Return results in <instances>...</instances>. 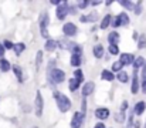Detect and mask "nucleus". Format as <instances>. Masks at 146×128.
<instances>
[{
	"label": "nucleus",
	"mask_w": 146,
	"mask_h": 128,
	"mask_svg": "<svg viewBox=\"0 0 146 128\" xmlns=\"http://www.w3.org/2000/svg\"><path fill=\"white\" fill-rule=\"evenodd\" d=\"M54 100H55L57 107H58V110H60L61 113L70 111V108H71V100H70L65 94H62V92H60V91H54Z\"/></svg>",
	"instance_id": "obj_1"
},
{
	"label": "nucleus",
	"mask_w": 146,
	"mask_h": 128,
	"mask_svg": "<svg viewBox=\"0 0 146 128\" xmlns=\"http://www.w3.org/2000/svg\"><path fill=\"white\" fill-rule=\"evenodd\" d=\"M48 77L52 83L60 84V83H62L65 80V73L62 70H60V68H51L48 73Z\"/></svg>",
	"instance_id": "obj_2"
},
{
	"label": "nucleus",
	"mask_w": 146,
	"mask_h": 128,
	"mask_svg": "<svg viewBox=\"0 0 146 128\" xmlns=\"http://www.w3.org/2000/svg\"><path fill=\"white\" fill-rule=\"evenodd\" d=\"M48 14L47 13H43L40 16V31H41V36L44 39H48Z\"/></svg>",
	"instance_id": "obj_3"
},
{
	"label": "nucleus",
	"mask_w": 146,
	"mask_h": 128,
	"mask_svg": "<svg viewBox=\"0 0 146 128\" xmlns=\"http://www.w3.org/2000/svg\"><path fill=\"white\" fill-rule=\"evenodd\" d=\"M113 20V23H112V26L113 27H119V26H128L129 24V17H128V14L126 13H119L115 19H112Z\"/></svg>",
	"instance_id": "obj_4"
},
{
	"label": "nucleus",
	"mask_w": 146,
	"mask_h": 128,
	"mask_svg": "<svg viewBox=\"0 0 146 128\" xmlns=\"http://www.w3.org/2000/svg\"><path fill=\"white\" fill-rule=\"evenodd\" d=\"M43 108H44V103H43V95L40 91H37L36 94V115L41 117L43 115Z\"/></svg>",
	"instance_id": "obj_5"
},
{
	"label": "nucleus",
	"mask_w": 146,
	"mask_h": 128,
	"mask_svg": "<svg viewBox=\"0 0 146 128\" xmlns=\"http://www.w3.org/2000/svg\"><path fill=\"white\" fill-rule=\"evenodd\" d=\"M55 13H57V17L60 20H64L67 17V14H68V4H67V1H61V4L57 7Z\"/></svg>",
	"instance_id": "obj_6"
},
{
	"label": "nucleus",
	"mask_w": 146,
	"mask_h": 128,
	"mask_svg": "<svg viewBox=\"0 0 146 128\" xmlns=\"http://www.w3.org/2000/svg\"><path fill=\"white\" fill-rule=\"evenodd\" d=\"M62 31H64L65 36L72 37V36H75V34L78 33V29H77V26H75L74 23H65V24L62 26Z\"/></svg>",
	"instance_id": "obj_7"
},
{
	"label": "nucleus",
	"mask_w": 146,
	"mask_h": 128,
	"mask_svg": "<svg viewBox=\"0 0 146 128\" xmlns=\"http://www.w3.org/2000/svg\"><path fill=\"white\" fill-rule=\"evenodd\" d=\"M84 121V113H75L71 120V128H81Z\"/></svg>",
	"instance_id": "obj_8"
},
{
	"label": "nucleus",
	"mask_w": 146,
	"mask_h": 128,
	"mask_svg": "<svg viewBox=\"0 0 146 128\" xmlns=\"http://www.w3.org/2000/svg\"><path fill=\"white\" fill-rule=\"evenodd\" d=\"M94 90H95V83H94V81H88V83H85L84 87H82V97H88V95H91V94L94 92Z\"/></svg>",
	"instance_id": "obj_9"
},
{
	"label": "nucleus",
	"mask_w": 146,
	"mask_h": 128,
	"mask_svg": "<svg viewBox=\"0 0 146 128\" xmlns=\"http://www.w3.org/2000/svg\"><path fill=\"white\" fill-rule=\"evenodd\" d=\"M119 61H121V64H122V66H129V64H133L135 57H133L132 54H129V53H122V56H121Z\"/></svg>",
	"instance_id": "obj_10"
},
{
	"label": "nucleus",
	"mask_w": 146,
	"mask_h": 128,
	"mask_svg": "<svg viewBox=\"0 0 146 128\" xmlns=\"http://www.w3.org/2000/svg\"><path fill=\"white\" fill-rule=\"evenodd\" d=\"M95 117H97L98 120H106L108 117H109V110L108 108H97L95 110Z\"/></svg>",
	"instance_id": "obj_11"
},
{
	"label": "nucleus",
	"mask_w": 146,
	"mask_h": 128,
	"mask_svg": "<svg viewBox=\"0 0 146 128\" xmlns=\"http://www.w3.org/2000/svg\"><path fill=\"white\" fill-rule=\"evenodd\" d=\"M131 91H132V94H136V92L139 91V77H138V73H136V71L133 73V78H132Z\"/></svg>",
	"instance_id": "obj_12"
},
{
	"label": "nucleus",
	"mask_w": 146,
	"mask_h": 128,
	"mask_svg": "<svg viewBox=\"0 0 146 128\" xmlns=\"http://www.w3.org/2000/svg\"><path fill=\"white\" fill-rule=\"evenodd\" d=\"M108 42L109 44H113V46H118V42H119V34L116 31H111L108 34Z\"/></svg>",
	"instance_id": "obj_13"
},
{
	"label": "nucleus",
	"mask_w": 146,
	"mask_h": 128,
	"mask_svg": "<svg viewBox=\"0 0 146 128\" xmlns=\"http://www.w3.org/2000/svg\"><path fill=\"white\" fill-rule=\"evenodd\" d=\"M10 68H11V66H10L9 60H6V58H0V70H1L3 73H7Z\"/></svg>",
	"instance_id": "obj_14"
},
{
	"label": "nucleus",
	"mask_w": 146,
	"mask_h": 128,
	"mask_svg": "<svg viewBox=\"0 0 146 128\" xmlns=\"http://www.w3.org/2000/svg\"><path fill=\"white\" fill-rule=\"evenodd\" d=\"M146 110V104L143 101H139L136 105H135V114H138V115H141V114H143Z\"/></svg>",
	"instance_id": "obj_15"
},
{
	"label": "nucleus",
	"mask_w": 146,
	"mask_h": 128,
	"mask_svg": "<svg viewBox=\"0 0 146 128\" xmlns=\"http://www.w3.org/2000/svg\"><path fill=\"white\" fill-rule=\"evenodd\" d=\"M111 21H112V16H111V14H106V16L102 19V21H101V29H102V30L108 29V26L111 24Z\"/></svg>",
	"instance_id": "obj_16"
},
{
	"label": "nucleus",
	"mask_w": 146,
	"mask_h": 128,
	"mask_svg": "<svg viewBox=\"0 0 146 128\" xmlns=\"http://www.w3.org/2000/svg\"><path fill=\"white\" fill-rule=\"evenodd\" d=\"M44 47H46V50H47V51H54V50L58 47V42H55V40H50L48 39Z\"/></svg>",
	"instance_id": "obj_17"
},
{
	"label": "nucleus",
	"mask_w": 146,
	"mask_h": 128,
	"mask_svg": "<svg viewBox=\"0 0 146 128\" xmlns=\"http://www.w3.org/2000/svg\"><path fill=\"white\" fill-rule=\"evenodd\" d=\"M143 66H145V58H142V57L135 58V61H133V68H135V71H138V70L142 68Z\"/></svg>",
	"instance_id": "obj_18"
},
{
	"label": "nucleus",
	"mask_w": 146,
	"mask_h": 128,
	"mask_svg": "<svg viewBox=\"0 0 146 128\" xmlns=\"http://www.w3.org/2000/svg\"><path fill=\"white\" fill-rule=\"evenodd\" d=\"M13 50H14V53H16L17 56H20V54L26 50V46H24L23 43H16V44L13 46Z\"/></svg>",
	"instance_id": "obj_19"
},
{
	"label": "nucleus",
	"mask_w": 146,
	"mask_h": 128,
	"mask_svg": "<svg viewBox=\"0 0 146 128\" xmlns=\"http://www.w3.org/2000/svg\"><path fill=\"white\" fill-rule=\"evenodd\" d=\"M71 66H72V67H80V66H81V56L72 54V56H71Z\"/></svg>",
	"instance_id": "obj_20"
},
{
	"label": "nucleus",
	"mask_w": 146,
	"mask_h": 128,
	"mask_svg": "<svg viewBox=\"0 0 146 128\" xmlns=\"http://www.w3.org/2000/svg\"><path fill=\"white\" fill-rule=\"evenodd\" d=\"M101 76H102V78H104L105 81H112V80L115 78V77H113V73L109 71V70H104Z\"/></svg>",
	"instance_id": "obj_21"
},
{
	"label": "nucleus",
	"mask_w": 146,
	"mask_h": 128,
	"mask_svg": "<svg viewBox=\"0 0 146 128\" xmlns=\"http://www.w3.org/2000/svg\"><path fill=\"white\" fill-rule=\"evenodd\" d=\"M94 56H95L97 58H101V57L104 56V47H102L101 44H97V46L94 47Z\"/></svg>",
	"instance_id": "obj_22"
},
{
	"label": "nucleus",
	"mask_w": 146,
	"mask_h": 128,
	"mask_svg": "<svg viewBox=\"0 0 146 128\" xmlns=\"http://www.w3.org/2000/svg\"><path fill=\"white\" fill-rule=\"evenodd\" d=\"M11 68H13V71H14V74H16V77H17V80H19V81H23V71H21V68H20L19 66H13Z\"/></svg>",
	"instance_id": "obj_23"
},
{
	"label": "nucleus",
	"mask_w": 146,
	"mask_h": 128,
	"mask_svg": "<svg viewBox=\"0 0 146 128\" xmlns=\"http://www.w3.org/2000/svg\"><path fill=\"white\" fill-rule=\"evenodd\" d=\"M74 78H75V80H77L80 84L84 81V74H82V71H81L80 68H77V70L74 71Z\"/></svg>",
	"instance_id": "obj_24"
},
{
	"label": "nucleus",
	"mask_w": 146,
	"mask_h": 128,
	"mask_svg": "<svg viewBox=\"0 0 146 128\" xmlns=\"http://www.w3.org/2000/svg\"><path fill=\"white\" fill-rule=\"evenodd\" d=\"M68 87H70V90L71 91H75L78 87H80V83L75 80V78H70V83H68Z\"/></svg>",
	"instance_id": "obj_25"
},
{
	"label": "nucleus",
	"mask_w": 146,
	"mask_h": 128,
	"mask_svg": "<svg viewBox=\"0 0 146 128\" xmlns=\"http://www.w3.org/2000/svg\"><path fill=\"white\" fill-rule=\"evenodd\" d=\"M145 47H146V36L142 34L138 39V48H145Z\"/></svg>",
	"instance_id": "obj_26"
},
{
	"label": "nucleus",
	"mask_w": 146,
	"mask_h": 128,
	"mask_svg": "<svg viewBox=\"0 0 146 128\" xmlns=\"http://www.w3.org/2000/svg\"><path fill=\"white\" fill-rule=\"evenodd\" d=\"M116 78H118V80H119L121 83H126V81H128V74H126L125 71H119V73H118V77H116Z\"/></svg>",
	"instance_id": "obj_27"
},
{
	"label": "nucleus",
	"mask_w": 146,
	"mask_h": 128,
	"mask_svg": "<svg viewBox=\"0 0 146 128\" xmlns=\"http://www.w3.org/2000/svg\"><path fill=\"white\" fill-rule=\"evenodd\" d=\"M119 4L121 6H123L125 9H128V10H133V6H135V3H132V1H119Z\"/></svg>",
	"instance_id": "obj_28"
},
{
	"label": "nucleus",
	"mask_w": 146,
	"mask_h": 128,
	"mask_svg": "<svg viewBox=\"0 0 146 128\" xmlns=\"http://www.w3.org/2000/svg\"><path fill=\"white\" fill-rule=\"evenodd\" d=\"M41 63H43V51H38V53H37V58H36V66H37V68L41 67Z\"/></svg>",
	"instance_id": "obj_29"
},
{
	"label": "nucleus",
	"mask_w": 146,
	"mask_h": 128,
	"mask_svg": "<svg viewBox=\"0 0 146 128\" xmlns=\"http://www.w3.org/2000/svg\"><path fill=\"white\" fill-rule=\"evenodd\" d=\"M133 10H135L136 14H141L142 13V1H136L135 6H133Z\"/></svg>",
	"instance_id": "obj_30"
},
{
	"label": "nucleus",
	"mask_w": 146,
	"mask_h": 128,
	"mask_svg": "<svg viewBox=\"0 0 146 128\" xmlns=\"http://www.w3.org/2000/svg\"><path fill=\"white\" fill-rule=\"evenodd\" d=\"M122 67H123V66H122V64H121V61L118 60V61H115V63L112 64V71H118V73H119Z\"/></svg>",
	"instance_id": "obj_31"
},
{
	"label": "nucleus",
	"mask_w": 146,
	"mask_h": 128,
	"mask_svg": "<svg viewBox=\"0 0 146 128\" xmlns=\"http://www.w3.org/2000/svg\"><path fill=\"white\" fill-rule=\"evenodd\" d=\"M109 53H111V54H113V56H116V54H119V48H118V46H113V44H109Z\"/></svg>",
	"instance_id": "obj_32"
},
{
	"label": "nucleus",
	"mask_w": 146,
	"mask_h": 128,
	"mask_svg": "<svg viewBox=\"0 0 146 128\" xmlns=\"http://www.w3.org/2000/svg\"><path fill=\"white\" fill-rule=\"evenodd\" d=\"M141 78H142V84H145V83H146V63H145V66L142 67V73H141Z\"/></svg>",
	"instance_id": "obj_33"
},
{
	"label": "nucleus",
	"mask_w": 146,
	"mask_h": 128,
	"mask_svg": "<svg viewBox=\"0 0 146 128\" xmlns=\"http://www.w3.org/2000/svg\"><path fill=\"white\" fill-rule=\"evenodd\" d=\"M88 4H90V1H88V0H84V1H78V7H80V9H85V7H87Z\"/></svg>",
	"instance_id": "obj_34"
},
{
	"label": "nucleus",
	"mask_w": 146,
	"mask_h": 128,
	"mask_svg": "<svg viewBox=\"0 0 146 128\" xmlns=\"http://www.w3.org/2000/svg\"><path fill=\"white\" fill-rule=\"evenodd\" d=\"M13 46H14V43L9 42V40H6V42L3 43V47H4V48H9V50H10V48H13Z\"/></svg>",
	"instance_id": "obj_35"
},
{
	"label": "nucleus",
	"mask_w": 146,
	"mask_h": 128,
	"mask_svg": "<svg viewBox=\"0 0 146 128\" xmlns=\"http://www.w3.org/2000/svg\"><path fill=\"white\" fill-rule=\"evenodd\" d=\"M85 17H87L88 21H95V20H97V14H95V13H92V14H90V16H85Z\"/></svg>",
	"instance_id": "obj_36"
},
{
	"label": "nucleus",
	"mask_w": 146,
	"mask_h": 128,
	"mask_svg": "<svg viewBox=\"0 0 146 128\" xmlns=\"http://www.w3.org/2000/svg\"><path fill=\"white\" fill-rule=\"evenodd\" d=\"M4 51H6V48L3 47V43H0V58H3V56H4Z\"/></svg>",
	"instance_id": "obj_37"
},
{
	"label": "nucleus",
	"mask_w": 146,
	"mask_h": 128,
	"mask_svg": "<svg viewBox=\"0 0 146 128\" xmlns=\"http://www.w3.org/2000/svg\"><path fill=\"white\" fill-rule=\"evenodd\" d=\"M94 128H105V124H104V123H98Z\"/></svg>",
	"instance_id": "obj_38"
},
{
	"label": "nucleus",
	"mask_w": 146,
	"mask_h": 128,
	"mask_svg": "<svg viewBox=\"0 0 146 128\" xmlns=\"http://www.w3.org/2000/svg\"><path fill=\"white\" fill-rule=\"evenodd\" d=\"M132 37H133L135 40H136V39H139V36H138V33H136V31H133V34H132Z\"/></svg>",
	"instance_id": "obj_39"
},
{
	"label": "nucleus",
	"mask_w": 146,
	"mask_h": 128,
	"mask_svg": "<svg viewBox=\"0 0 146 128\" xmlns=\"http://www.w3.org/2000/svg\"><path fill=\"white\" fill-rule=\"evenodd\" d=\"M142 91H143V92H146V83H145V84H142Z\"/></svg>",
	"instance_id": "obj_40"
},
{
	"label": "nucleus",
	"mask_w": 146,
	"mask_h": 128,
	"mask_svg": "<svg viewBox=\"0 0 146 128\" xmlns=\"http://www.w3.org/2000/svg\"><path fill=\"white\" fill-rule=\"evenodd\" d=\"M31 128H37V127H31Z\"/></svg>",
	"instance_id": "obj_41"
},
{
	"label": "nucleus",
	"mask_w": 146,
	"mask_h": 128,
	"mask_svg": "<svg viewBox=\"0 0 146 128\" xmlns=\"http://www.w3.org/2000/svg\"><path fill=\"white\" fill-rule=\"evenodd\" d=\"M145 128H146V124H145Z\"/></svg>",
	"instance_id": "obj_42"
}]
</instances>
